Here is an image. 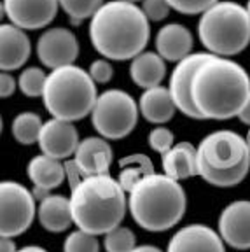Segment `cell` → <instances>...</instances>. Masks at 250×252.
I'll return each instance as SVG.
<instances>
[{"label":"cell","instance_id":"d590c367","mask_svg":"<svg viewBox=\"0 0 250 252\" xmlns=\"http://www.w3.org/2000/svg\"><path fill=\"white\" fill-rule=\"evenodd\" d=\"M0 252H18L16 242L12 240L11 236H2L0 238Z\"/></svg>","mask_w":250,"mask_h":252},{"label":"cell","instance_id":"484cf974","mask_svg":"<svg viewBox=\"0 0 250 252\" xmlns=\"http://www.w3.org/2000/svg\"><path fill=\"white\" fill-rule=\"evenodd\" d=\"M60 9H63L74 25L82 23L84 20H91L94 12L105 4V0H58Z\"/></svg>","mask_w":250,"mask_h":252},{"label":"cell","instance_id":"8fae6325","mask_svg":"<svg viewBox=\"0 0 250 252\" xmlns=\"http://www.w3.org/2000/svg\"><path fill=\"white\" fill-rule=\"evenodd\" d=\"M58 0H2V12L9 23L23 30H40L55 21Z\"/></svg>","mask_w":250,"mask_h":252},{"label":"cell","instance_id":"ac0fdd59","mask_svg":"<svg viewBox=\"0 0 250 252\" xmlns=\"http://www.w3.org/2000/svg\"><path fill=\"white\" fill-rule=\"evenodd\" d=\"M156 53L164 62H180L192 53L194 39L188 27L180 23H168L161 27L154 39Z\"/></svg>","mask_w":250,"mask_h":252},{"label":"cell","instance_id":"603a6c76","mask_svg":"<svg viewBox=\"0 0 250 252\" xmlns=\"http://www.w3.org/2000/svg\"><path fill=\"white\" fill-rule=\"evenodd\" d=\"M27 173L33 186L47 189V191L60 188L66 179L65 163H62V159L47 156V154H37L31 158L27 166Z\"/></svg>","mask_w":250,"mask_h":252},{"label":"cell","instance_id":"3957f363","mask_svg":"<svg viewBox=\"0 0 250 252\" xmlns=\"http://www.w3.org/2000/svg\"><path fill=\"white\" fill-rule=\"evenodd\" d=\"M68 198L74 224L96 236L121 226L128 212L126 191L109 173L84 177Z\"/></svg>","mask_w":250,"mask_h":252},{"label":"cell","instance_id":"7a4b0ae2","mask_svg":"<svg viewBox=\"0 0 250 252\" xmlns=\"http://www.w3.org/2000/svg\"><path fill=\"white\" fill-rule=\"evenodd\" d=\"M149 39L151 21L133 2L109 0L90 20L91 46L110 62H131L145 51Z\"/></svg>","mask_w":250,"mask_h":252},{"label":"cell","instance_id":"7402d4cb","mask_svg":"<svg viewBox=\"0 0 250 252\" xmlns=\"http://www.w3.org/2000/svg\"><path fill=\"white\" fill-rule=\"evenodd\" d=\"M164 75H166V62L156 51L140 53L129 63V77L144 90L161 86Z\"/></svg>","mask_w":250,"mask_h":252},{"label":"cell","instance_id":"83f0119b","mask_svg":"<svg viewBox=\"0 0 250 252\" xmlns=\"http://www.w3.org/2000/svg\"><path fill=\"white\" fill-rule=\"evenodd\" d=\"M103 236L105 252H131L137 247V236L128 226H118Z\"/></svg>","mask_w":250,"mask_h":252},{"label":"cell","instance_id":"d6986e66","mask_svg":"<svg viewBox=\"0 0 250 252\" xmlns=\"http://www.w3.org/2000/svg\"><path fill=\"white\" fill-rule=\"evenodd\" d=\"M138 109L142 118L153 125H166L168 121H172L175 112L179 110L170 90L164 86L144 90L138 98Z\"/></svg>","mask_w":250,"mask_h":252},{"label":"cell","instance_id":"44dd1931","mask_svg":"<svg viewBox=\"0 0 250 252\" xmlns=\"http://www.w3.org/2000/svg\"><path fill=\"white\" fill-rule=\"evenodd\" d=\"M37 219L40 226L49 233L66 231L74 224L70 209V198L63 194H49L37 207Z\"/></svg>","mask_w":250,"mask_h":252},{"label":"cell","instance_id":"6da1fadb","mask_svg":"<svg viewBox=\"0 0 250 252\" xmlns=\"http://www.w3.org/2000/svg\"><path fill=\"white\" fill-rule=\"evenodd\" d=\"M249 94V72L224 56L212 55L199 65L191 83V98L203 119L238 118Z\"/></svg>","mask_w":250,"mask_h":252},{"label":"cell","instance_id":"ba28073f","mask_svg":"<svg viewBox=\"0 0 250 252\" xmlns=\"http://www.w3.org/2000/svg\"><path fill=\"white\" fill-rule=\"evenodd\" d=\"M137 100L125 90H107L98 94L91 112V125L100 137L107 140H121L128 137L138 123Z\"/></svg>","mask_w":250,"mask_h":252},{"label":"cell","instance_id":"4316f807","mask_svg":"<svg viewBox=\"0 0 250 252\" xmlns=\"http://www.w3.org/2000/svg\"><path fill=\"white\" fill-rule=\"evenodd\" d=\"M47 74L39 67H28L21 70L20 77H18V88L25 96L30 98H37L42 96L44 88H46Z\"/></svg>","mask_w":250,"mask_h":252},{"label":"cell","instance_id":"ab89813d","mask_svg":"<svg viewBox=\"0 0 250 252\" xmlns=\"http://www.w3.org/2000/svg\"><path fill=\"white\" fill-rule=\"evenodd\" d=\"M18 252H47L44 247H39V245H27V247L18 249Z\"/></svg>","mask_w":250,"mask_h":252},{"label":"cell","instance_id":"d6a6232c","mask_svg":"<svg viewBox=\"0 0 250 252\" xmlns=\"http://www.w3.org/2000/svg\"><path fill=\"white\" fill-rule=\"evenodd\" d=\"M88 72H90L91 79H93L96 84H107V83H110L114 77V67H112V63H110V60H107V58H98V60H94V62H91Z\"/></svg>","mask_w":250,"mask_h":252},{"label":"cell","instance_id":"9c48e42d","mask_svg":"<svg viewBox=\"0 0 250 252\" xmlns=\"http://www.w3.org/2000/svg\"><path fill=\"white\" fill-rule=\"evenodd\" d=\"M35 196L30 189L16 181L0 186V235L20 236L31 226L37 216Z\"/></svg>","mask_w":250,"mask_h":252},{"label":"cell","instance_id":"e575fe53","mask_svg":"<svg viewBox=\"0 0 250 252\" xmlns=\"http://www.w3.org/2000/svg\"><path fill=\"white\" fill-rule=\"evenodd\" d=\"M65 172H66V179H68V182H70L72 189H74L75 186L82 181V179L86 177V175L81 172V168H79V165L75 163L74 158H72V159H66V161H65Z\"/></svg>","mask_w":250,"mask_h":252},{"label":"cell","instance_id":"4dcf8cb0","mask_svg":"<svg viewBox=\"0 0 250 252\" xmlns=\"http://www.w3.org/2000/svg\"><path fill=\"white\" fill-rule=\"evenodd\" d=\"M170 4V7L173 11L180 12V14L186 16H196V14H203L208 7L219 2V0H166Z\"/></svg>","mask_w":250,"mask_h":252},{"label":"cell","instance_id":"ffe728a7","mask_svg":"<svg viewBox=\"0 0 250 252\" xmlns=\"http://www.w3.org/2000/svg\"><path fill=\"white\" fill-rule=\"evenodd\" d=\"M163 173L175 181H186L198 175V149L191 142H179L168 153L161 154Z\"/></svg>","mask_w":250,"mask_h":252},{"label":"cell","instance_id":"e0dca14e","mask_svg":"<svg viewBox=\"0 0 250 252\" xmlns=\"http://www.w3.org/2000/svg\"><path fill=\"white\" fill-rule=\"evenodd\" d=\"M74 159L86 177L103 175V173H109L110 170L114 151L107 138L100 137V135L98 137H86L79 142Z\"/></svg>","mask_w":250,"mask_h":252},{"label":"cell","instance_id":"4fadbf2b","mask_svg":"<svg viewBox=\"0 0 250 252\" xmlns=\"http://www.w3.org/2000/svg\"><path fill=\"white\" fill-rule=\"evenodd\" d=\"M81 138L79 131L72 121L51 118L44 121L39 135V147L42 154L56 158V159H70L77 151Z\"/></svg>","mask_w":250,"mask_h":252},{"label":"cell","instance_id":"f546056e","mask_svg":"<svg viewBox=\"0 0 250 252\" xmlns=\"http://www.w3.org/2000/svg\"><path fill=\"white\" fill-rule=\"evenodd\" d=\"M147 144L153 151L164 154L175 146V135L166 126H156V128H153V130L149 131Z\"/></svg>","mask_w":250,"mask_h":252},{"label":"cell","instance_id":"8992f818","mask_svg":"<svg viewBox=\"0 0 250 252\" xmlns=\"http://www.w3.org/2000/svg\"><path fill=\"white\" fill-rule=\"evenodd\" d=\"M98 100L96 83L77 65L55 68L47 74L42 102L51 118L79 121L91 116Z\"/></svg>","mask_w":250,"mask_h":252},{"label":"cell","instance_id":"1f68e13d","mask_svg":"<svg viewBox=\"0 0 250 252\" xmlns=\"http://www.w3.org/2000/svg\"><path fill=\"white\" fill-rule=\"evenodd\" d=\"M140 7L144 11V14L147 16V20L153 21V23L166 20L170 11H172V7H170L166 0H142Z\"/></svg>","mask_w":250,"mask_h":252},{"label":"cell","instance_id":"d4e9b609","mask_svg":"<svg viewBox=\"0 0 250 252\" xmlns=\"http://www.w3.org/2000/svg\"><path fill=\"white\" fill-rule=\"evenodd\" d=\"M44 121L37 112H20L12 119L11 125V133L14 137V140L21 146H31L39 142V135L42 130Z\"/></svg>","mask_w":250,"mask_h":252},{"label":"cell","instance_id":"836d02e7","mask_svg":"<svg viewBox=\"0 0 250 252\" xmlns=\"http://www.w3.org/2000/svg\"><path fill=\"white\" fill-rule=\"evenodd\" d=\"M16 88H18V79H14L11 72H2V75H0V94H2V98H9L11 94H14Z\"/></svg>","mask_w":250,"mask_h":252},{"label":"cell","instance_id":"52a82bcc","mask_svg":"<svg viewBox=\"0 0 250 252\" xmlns=\"http://www.w3.org/2000/svg\"><path fill=\"white\" fill-rule=\"evenodd\" d=\"M198 37L210 55H240L250 44L249 12L233 0H219L199 16Z\"/></svg>","mask_w":250,"mask_h":252},{"label":"cell","instance_id":"277c9868","mask_svg":"<svg viewBox=\"0 0 250 252\" xmlns=\"http://www.w3.org/2000/svg\"><path fill=\"white\" fill-rule=\"evenodd\" d=\"M188 196L179 181L166 173H153L128 193V210L145 231H168L182 220Z\"/></svg>","mask_w":250,"mask_h":252},{"label":"cell","instance_id":"b9f144b4","mask_svg":"<svg viewBox=\"0 0 250 252\" xmlns=\"http://www.w3.org/2000/svg\"><path fill=\"white\" fill-rule=\"evenodd\" d=\"M245 9H247V12H249V16H250V0H249V2H247Z\"/></svg>","mask_w":250,"mask_h":252},{"label":"cell","instance_id":"f1b7e54d","mask_svg":"<svg viewBox=\"0 0 250 252\" xmlns=\"http://www.w3.org/2000/svg\"><path fill=\"white\" fill-rule=\"evenodd\" d=\"M63 252H100V242L96 235L75 229L63 242Z\"/></svg>","mask_w":250,"mask_h":252},{"label":"cell","instance_id":"cb8c5ba5","mask_svg":"<svg viewBox=\"0 0 250 252\" xmlns=\"http://www.w3.org/2000/svg\"><path fill=\"white\" fill-rule=\"evenodd\" d=\"M153 173H156L154 172V163L147 154L137 153L119 159L118 181L126 193H129L144 177L153 175Z\"/></svg>","mask_w":250,"mask_h":252},{"label":"cell","instance_id":"74e56055","mask_svg":"<svg viewBox=\"0 0 250 252\" xmlns=\"http://www.w3.org/2000/svg\"><path fill=\"white\" fill-rule=\"evenodd\" d=\"M31 193H33V196H35V200L42 201L46 196H49L51 194V191H47V189H42V188H37V186H33V189H31Z\"/></svg>","mask_w":250,"mask_h":252},{"label":"cell","instance_id":"f35d334b","mask_svg":"<svg viewBox=\"0 0 250 252\" xmlns=\"http://www.w3.org/2000/svg\"><path fill=\"white\" fill-rule=\"evenodd\" d=\"M131 252H163V251L159 247H156V245H137Z\"/></svg>","mask_w":250,"mask_h":252},{"label":"cell","instance_id":"7bdbcfd3","mask_svg":"<svg viewBox=\"0 0 250 252\" xmlns=\"http://www.w3.org/2000/svg\"><path fill=\"white\" fill-rule=\"evenodd\" d=\"M125 2H133V4H137V2H142V0H125Z\"/></svg>","mask_w":250,"mask_h":252},{"label":"cell","instance_id":"9a60e30c","mask_svg":"<svg viewBox=\"0 0 250 252\" xmlns=\"http://www.w3.org/2000/svg\"><path fill=\"white\" fill-rule=\"evenodd\" d=\"M166 252H226V242L219 231L196 222L180 228L170 238Z\"/></svg>","mask_w":250,"mask_h":252},{"label":"cell","instance_id":"5bb4252c","mask_svg":"<svg viewBox=\"0 0 250 252\" xmlns=\"http://www.w3.org/2000/svg\"><path fill=\"white\" fill-rule=\"evenodd\" d=\"M217 231L229 247L250 249V200H236L224 207L217 220Z\"/></svg>","mask_w":250,"mask_h":252},{"label":"cell","instance_id":"5b68a950","mask_svg":"<svg viewBox=\"0 0 250 252\" xmlns=\"http://www.w3.org/2000/svg\"><path fill=\"white\" fill-rule=\"evenodd\" d=\"M198 175L215 188H233L250 172V147L233 130H217L199 142Z\"/></svg>","mask_w":250,"mask_h":252},{"label":"cell","instance_id":"60d3db41","mask_svg":"<svg viewBox=\"0 0 250 252\" xmlns=\"http://www.w3.org/2000/svg\"><path fill=\"white\" fill-rule=\"evenodd\" d=\"M245 140H247V144H249V147H250V128H249V133H247Z\"/></svg>","mask_w":250,"mask_h":252},{"label":"cell","instance_id":"30bf717a","mask_svg":"<svg viewBox=\"0 0 250 252\" xmlns=\"http://www.w3.org/2000/svg\"><path fill=\"white\" fill-rule=\"evenodd\" d=\"M37 56L44 67L60 68L74 65L79 56V40L70 28H46L37 40Z\"/></svg>","mask_w":250,"mask_h":252},{"label":"cell","instance_id":"7c38bea8","mask_svg":"<svg viewBox=\"0 0 250 252\" xmlns=\"http://www.w3.org/2000/svg\"><path fill=\"white\" fill-rule=\"evenodd\" d=\"M210 56L212 55L208 51L191 53L180 62H177L175 68H173L172 75H170L168 90L172 93L173 102H175L179 112H182V114L191 119H203L199 116L198 109L194 107V102L191 98V83L199 65L207 62Z\"/></svg>","mask_w":250,"mask_h":252},{"label":"cell","instance_id":"8d00e7d4","mask_svg":"<svg viewBox=\"0 0 250 252\" xmlns=\"http://www.w3.org/2000/svg\"><path fill=\"white\" fill-rule=\"evenodd\" d=\"M238 119L243 123V125H249L250 126V94H249V98H247V102L243 103L242 110H240Z\"/></svg>","mask_w":250,"mask_h":252},{"label":"cell","instance_id":"2e32d148","mask_svg":"<svg viewBox=\"0 0 250 252\" xmlns=\"http://www.w3.org/2000/svg\"><path fill=\"white\" fill-rule=\"evenodd\" d=\"M31 44L27 30L12 23H2L0 27V68L2 72L18 70L28 62Z\"/></svg>","mask_w":250,"mask_h":252}]
</instances>
